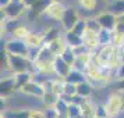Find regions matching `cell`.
Wrapping results in <instances>:
<instances>
[{"mask_svg": "<svg viewBox=\"0 0 124 118\" xmlns=\"http://www.w3.org/2000/svg\"><path fill=\"white\" fill-rule=\"evenodd\" d=\"M6 61L8 65V69L13 74H21V72H34L35 74V67L34 61L28 56H20V54H11L6 53Z\"/></svg>", "mask_w": 124, "mask_h": 118, "instance_id": "cell-1", "label": "cell"}, {"mask_svg": "<svg viewBox=\"0 0 124 118\" xmlns=\"http://www.w3.org/2000/svg\"><path fill=\"white\" fill-rule=\"evenodd\" d=\"M107 0H75V6L78 7L82 18L96 17L102 11L107 10L109 7Z\"/></svg>", "mask_w": 124, "mask_h": 118, "instance_id": "cell-2", "label": "cell"}, {"mask_svg": "<svg viewBox=\"0 0 124 118\" xmlns=\"http://www.w3.org/2000/svg\"><path fill=\"white\" fill-rule=\"evenodd\" d=\"M105 110L110 118H117L124 111V93L121 90L116 89L107 96L105 103Z\"/></svg>", "mask_w": 124, "mask_h": 118, "instance_id": "cell-3", "label": "cell"}, {"mask_svg": "<svg viewBox=\"0 0 124 118\" xmlns=\"http://www.w3.org/2000/svg\"><path fill=\"white\" fill-rule=\"evenodd\" d=\"M1 15L8 18V20H18L20 17H23L25 13H28V7L25 6L24 1H16L11 0L7 6L1 7Z\"/></svg>", "mask_w": 124, "mask_h": 118, "instance_id": "cell-4", "label": "cell"}, {"mask_svg": "<svg viewBox=\"0 0 124 118\" xmlns=\"http://www.w3.org/2000/svg\"><path fill=\"white\" fill-rule=\"evenodd\" d=\"M81 18H82V15L79 13L78 7L67 4V8H66V11L63 14L62 20H60V25L63 27L64 31H70V29H73L75 27V24L78 22Z\"/></svg>", "mask_w": 124, "mask_h": 118, "instance_id": "cell-5", "label": "cell"}, {"mask_svg": "<svg viewBox=\"0 0 124 118\" xmlns=\"http://www.w3.org/2000/svg\"><path fill=\"white\" fill-rule=\"evenodd\" d=\"M117 50V47L116 46H113L112 43H109V45H102L98 51L95 53V61L103 68H107V69H110V61H112L113 56H114V53Z\"/></svg>", "mask_w": 124, "mask_h": 118, "instance_id": "cell-6", "label": "cell"}, {"mask_svg": "<svg viewBox=\"0 0 124 118\" xmlns=\"http://www.w3.org/2000/svg\"><path fill=\"white\" fill-rule=\"evenodd\" d=\"M3 51L11 53V54H20V56H28L29 57V47L27 45V42L23 39L10 38L7 42H4Z\"/></svg>", "mask_w": 124, "mask_h": 118, "instance_id": "cell-7", "label": "cell"}, {"mask_svg": "<svg viewBox=\"0 0 124 118\" xmlns=\"http://www.w3.org/2000/svg\"><path fill=\"white\" fill-rule=\"evenodd\" d=\"M66 8H67V4H64L63 1L52 0L50 4L45 8V11H43L42 15H45L46 18L53 20V21H56V22H60V20H62L63 14L66 11Z\"/></svg>", "mask_w": 124, "mask_h": 118, "instance_id": "cell-8", "label": "cell"}, {"mask_svg": "<svg viewBox=\"0 0 124 118\" xmlns=\"http://www.w3.org/2000/svg\"><path fill=\"white\" fill-rule=\"evenodd\" d=\"M20 92H23L25 95L28 96H32V97H38V99H42L45 96L46 90H45V86L42 85L40 81H36V79H31L28 83H25L20 89Z\"/></svg>", "mask_w": 124, "mask_h": 118, "instance_id": "cell-9", "label": "cell"}, {"mask_svg": "<svg viewBox=\"0 0 124 118\" xmlns=\"http://www.w3.org/2000/svg\"><path fill=\"white\" fill-rule=\"evenodd\" d=\"M82 39V45H85L91 50H98L101 47V39H99V32H96L93 29L85 28V31L81 35Z\"/></svg>", "mask_w": 124, "mask_h": 118, "instance_id": "cell-10", "label": "cell"}, {"mask_svg": "<svg viewBox=\"0 0 124 118\" xmlns=\"http://www.w3.org/2000/svg\"><path fill=\"white\" fill-rule=\"evenodd\" d=\"M98 21L101 24L102 29H107V31H113L116 28V24H117V15L112 13L110 10H105L101 14L96 15Z\"/></svg>", "mask_w": 124, "mask_h": 118, "instance_id": "cell-11", "label": "cell"}, {"mask_svg": "<svg viewBox=\"0 0 124 118\" xmlns=\"http://www.w3.org/2000/svg\"><path fill=\"white\" fill-rule=\"evenodd\" d=\"M45 45L47 46V47L50 49L52 53L56 54V56H62L63 53H64V50L68 47L67 42H66V39H64V36H59V38H56V39L49 40V42H46Z\"/></svg>", "mask_w": 124, "mask_h": 118, "instance_id": "cell-12", "label": "cell"}, {"mask_svg": "<svg viewBox=\"0 0 124 118\" xmlns=\"http://www.w3.org/2000/svg\"><path fill=\"white\" fill-rule=\"evenodd\" d=\"M79 108L84 118H96V103L92 100V97L84 99L79 103Z\"/></svg>", "mask_w": 124, "mask_h": 118, "instance_id": "cell-13", "label": "cell"}, {"mask_svg": "<svg viewBox=\"0 0 124 118\" xmlns=\"http://www.w3.org/2000/svg\"><path fill=\"white\" fill-rule=\"evenodd\" d=\"M71 69H73V67L67 61H64L60 56L56 57V60H54V74H56V76L66 79L67 75L71 72Z\"/></svg>", "mask_w": 124, "mask_h": 118, "instance_id": "cell-14", "label": "cell"}, {"mask_svg": "<svg viewBox=\"0 0 124 118\" xmlns=\"http://www.w3.org/2000/svg\"><path fill=\"white\" fill-rule=\"evenodd\" d=\"M25 42H27L29 49L39 50L40 47L45 45V35H43V32H34V31H31V34L28 35V38L25 39Z\"/></svg>", "mask_w": 124, "mask_h": 118, "instance_id": "cell-15", "label": "cell"}, {"mask_svg": "<svg viewBox=\"0 0 124 118\" xmlns=\"http://www.w3.org/2000/svg\"><path fill=\"white\" fill-rule=\"evenodd\" d=\"M93 85L91 83L88 79H85L82 82H79L77 83V95L81 96V97H85V99H88V97H92L93 95Z\"/></svg>", "mask_w": 124, "mask_h": 118, "instance_id": "cell-16", "label": "cell"}, {"mask_svg": "<svg viewBox=\"0 0 124 118\" xmlns=\"http://www.w3.org/2000/svg\"><path fill=\"white\" fill-rule=\"evenodd\" d=\"M63 36H64V39H66V42H67V45L70 47H77V46L82 45L81 35L75 34L74 31H64Z\"/></svg>", "mask_w": 124, "mask_h": 118, "instance_id": "cell-17", "label": "cell"}, {"mask_svg": "<svg viewBox=\"0 0 124 118\" xmlns=\"http://www.w3.org/2000/svg\"><path fill=\"white\" fill-rule=\"evenodd\" d=\"M66 79L64 78H54L52 81V86H50V92H53L54 95L62 96L64 95V90H66Z\"/></svg>", "mask_w": 124, "mask_h": 118, "instance_id": "cell-18", "label": "cell"}, {"mask_svg": "<svg viewBox=\"0 0 124 118\" xmlns=\"http://www.w3.org/2000/svg\"><path fill=\"white\" fill-rule=\"evenodd\" d=\"M29 34H31V29H29L27 25H16L14 29L11 31V38L25 40L28 38Z\"/></svg>", "mask_w": 124, "mask_h": 118, "instance_id": "cell-19", "label": "cell"}, {"mask_svg": "<svg viewBox=\"0 0 124 118\" xmlns=\"http://www.w3.org/2000/svg\"><path fill=\"white\" fill-rule=\"evenodd\" d=\"M86 79V75H85V72H82V71H78V69H75V68H73L71 69V72L67 75V78H66V81L67 82H71V83H79V82H82V81H85Z\"/></svg>", "mask_w": 124, "mask_h": 118, "instance_id": "cell-20", "label": "cell"}, {"mask_svg": "<svg viewBox=\"0 0 124 118\" xmlns=\"http://www.w3.org/2000/svg\"><path fill=\"white\" fill-rule=\"evenodd\" d=\"M59 99H60V96L54 95L53 92H46L45 96L42 97V101H43V106L45 107H54Z\"/></svg>", "mask_w": 124, "mask_h": 118, "instance_id": "cell-21", "label": "cell"}, {"mask_svg": "<svg viewBox=\"0 0 124 118\" xmlns=\"http://www.w3.org/2000/svg\"><path fill=\"white\" fill-rule=\"evenodd\" d=\"M107 10H110L112 13H114L116 15L124 14V1H120V0H112V1L109 3Z\"/></svg>", "mask_w": 124, "mask_h": 118, "instance_id": "cell-22", "label": "cell"}, {"mask_svg": "<svg viewBox=\"0 0 124 118\" xmlns=\"http://www.w3.org/2000/svg\"><path fill=\"white\" fill-rule=\"evenodd\" d=\"M60 57H62L64 61H67L71 67L74 65V62H75V60H77V54H75L74 49H73V47H70V46H68L67 49L64 50V53H63Z\"/></svg>", "mask_w": 124, "mask_h": 118, "instance_id": "cell-23", "label": "cell"}, {"mask_svg": "<svg viewBox=\"0 0 124 118\" xmlns=\"http://www.w3.org/2000/svg\"><path fill=\"white\" fill-rule=\"evenodd\" d=\"M85 24H86V28L93 29V31H96V32H99V31L102 29L101 24H99V21H98V18H96V17L85 18Z\"/></svg>", "mask_w": 124, "mask_h": 118, "instance_id": "cell-24", "label": "cell"}, {"mask_svg": "<svg viewBox=\"0 0 124 118\" xmlns=\"http://www.w3.org/2000/svg\"><path fill=\"white\" fill-rule=\"evenodd\" d=\"M99 39H101V46L112 43V31L101 29V31H99Z\"/></svg>", "mask_w": 124, "mask_h": 118, "instance_id": "cell-25", "label": "cell"}, {"mask_svg": "<svg viewBox=\"0 0 124 118\" xmlns=\"http://www.w3.org/2000/svg\"><path fill=\"white\" fill-rule=\"evenodd\" d=\"M29 118H47L46 117L45 108L40 107V108H32V110H29Z\"/></svg>", "mask_w": 124, "mask_h": 118, "instance_id": "cell-26", "label": "cell"}, {"mask_svg": "<svg viewBox=\"0 0 124 118\" xmlns=\"http://www.w3.org/2000/svg\"><path fill=\"white\" fill-rule=\"evenodd\" d=\"M123 79H124V62H121L114 69V82L116 81H123Z\"/></svg>", "mask_w": 124, "mask_h": 118, "instance_id": "cell-27", "label": "cell"}, {"mask_svg": "<svg viewBox=\"0 0 124 118\" xmlns=\"http://www.w3.org/2000/svg\"><path fill=\"white\" fill-rule=\"evenodd\" d=\"M114 83H116V86H117V89L121 90V92L124 93V79H123V81H116Z\"/></svg>", "mask_w": 124, "mask_h": 118, "instance_id": "cell-28", "label": "cell"}, {"mask_svg": "<svg viewBox=\"0 0 124 118\" xmlns=\"http://www.w3.org/2000/svg\"><path fill=\"white\" fill-rule=\"evenodd\" d=\"M23 1L25 3V6L28 7V10H29V8L32 7V4H34V3L36 1V0H23Z\"/></svg>", "mask_w": 124, "mask_h": 118, "instance_id": "cell-29", "label": "cell"}, {"mask_svg": "<svg viewBox=\"0 0 124 118\" xmlns=\"http://www.w3.org/2000/svg\"><path fill=\"white\" fill-rule=\"evenodd\" d=\"M10 1H11V0H0V8H1V7H4V6H7Z\"/></svg>", "mask_w": 124, "mask_h": 118, "instance_id": "cell-30", "label": "cell"}, {"mask_svg": "<svg viewBox=\"0 0 124 118\" xmlns=\"http://www.w3.org/2000/svg\"><path fill=\"white\" fill-rule=\"evenodd\" d=\"M56 1H64V0H56Z\"/></svg>", "mask_w": 124, "mask_h": 118, "instance_id": "cell-31", "label": "cell"}, {"mask_svg": "<svg viewBox=\"0 0 124 118\" xmlns=\"http://www.w3.org/2000/svg\"><path fill=\"white\" fill-rule=\"evenodd\" d=\"M107 1H112V0H107Z\"/></svg>", "mask_w": 124, "mask_h": 118, "instance_id": "cell-32", "label": "cell"}, {"mask_svg": "<svg viewBox=\"0 0 124 118\" xmlns=\"http://www.w3.org/2000/svg\"><path fill=\"white\" fill-rule=\"evenodd\" d=\"M120 1H124V0H120Z\"/></svg>", "mask_w": 124, "mask_h": 118, "instance_id": "cell-33", "label": "cell"}]
</instances>
